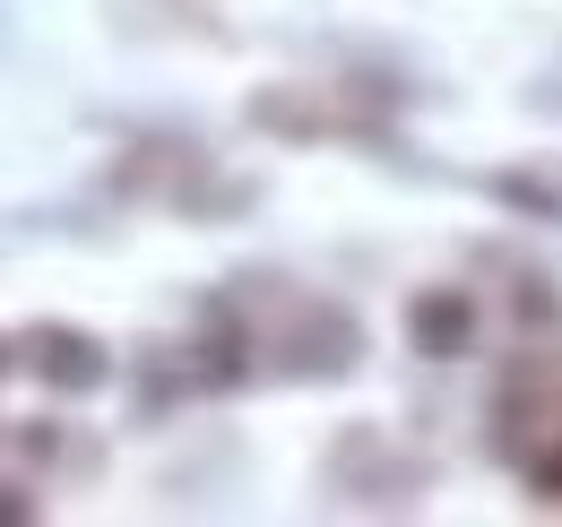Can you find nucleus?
<instances>
[{"mask_svg": "<svg viewBox=\"0 0 562 527\" xmlns=\"http://www.w3.org/2000/svg\"><path fill=\"white\" fill-rule=\"evenodd\" d=\"M9 363H18V346H9V337H0V372H9Z\"/></svg>", "mask_w": 562, "mask_h": 527, "instance_id": "423d86ee", "label": "nucleus"}, {"mask_svg": "<svg viewBox=\"0 0 562 527\" xmlns=\"http://www.w3.org/2000/svg\"><path fill=\"white\" fill-rule=\"evenodd\" d=\"M18 346H26V363L44 372V390H61V397H95L104 381H113V355H104V337L70 329V321H44V329H26Z\"/></svg>", "mask_w": 562, "mask_h": 527, "instance_id": "f257e3e1", "label": "nucleus"}, {"mask_svg": "<svg viewBox=\"0 0 562 527\" xmlns=\"http://www.w3.org/2000/svg\"><path fill=\"white\" fill-rule=\"evenodd\" d=\"M519 321H546V329H562V303L546 294V277H528V285H519Z\"/></svg>", "mask_w": 562, "mask_h": 527, "instance_id": "20e7f679", "label": "nucleus"}, {"mask_svg": "<svg viewBox=\"0 0 562 527\" xmlns=\"http://www.w3.org/2000/svg\"><path fill=\"white\" fill-rule=\"evenodd\" d=\"M407 346H416L424 363H459L476 346V294L468 285H424L416 303H407Z\"/></svg>", "mask_w": 562, "mask_h": 527, "instance_id": "f03ea898", "label": "nucleus"}, {"mask_svg": "<svg viewBox=\"0 0 562 527\" xmlns=\"http://www.w3.org/2000/svg\"><path fill=\"white\" fill-rule=\"evenodd\" d=\"M493 199H510V208H528V216H562V191L537 182V173H493Z\"/></svg>", "mask_w": 562, "mask_h": 527, "instance_id": "7ed1b4c3", "label": "nucleus"}, {"mask_svg": "<svg viewBox=\"0 0 562 527\" xmlns=\"http://www.w3.org/2000/svg\"><path fill=\"white\" fill-rule=\"evenodd\" d=\"M0 519H35V502H9V484H0Z\"/></svg>", "mask_w": 562, "mask_h": 527, "instance_id": "39448f33", "label": "nucleus"}]
</instances>
